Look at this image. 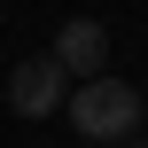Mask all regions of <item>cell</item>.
Returning <instances> with one entry per match:
<instances>
[{
	"label": "cell",
	"mask_w": 148,
	"mask_h": 148,
	"mask_svg": "<svg viewBox=\"0 0 148 148\" xmlns=\"http://www.w3.org/2000/svg\"><path fill=\"white\" fill-rule=\"evenodd\" d=\"M70 125L86 133V140H133L140 133V86H125V78H86V86H70Z\"/></svg>",
	"instance_id": "1"
},
{
	"label": "cell",
	"mask_w": 148,
	"mask_h": 148,
	"mask_svg": "<svg viewBox=\"0 0 148 148\" xmlns=\"http://www.w3.org/2000/svg\"><path fill=\"white\" fill-rule=\"evenodd\" d=\"M62 101H70V78L55 70V55H31V62L8 70V109L16 117H55Z\"/></svg>",
	"instance_id": "2"
},
{
	"label": "cell",
	"mask_w": 148,
	"mask_h": 148,
	"mask_svg": "<svg viewBox=\"0 0 148 148\" xmlns=\"http://www.w3.org/2000/svg\"><path fill=\"white\" fill-rule=\"evenodd\" d=\"M140 148H148V133H140Z\"/></svg>",
	"instance_id": "4"
},
{
	"label": "cell",
	"mask_w": 148,
	"mask_h": 148,
	"mask_svg": "<svg viewBox=\"0 0 148 148\" xmlns=\"http://www.w3.org/2000/svg\"><path fill=\"white\" fill-rule=\"evenodd\" d=\"M47 55H55V70H62V78H78V86H86V78H101V70H109V31H101L94 16H70V23L55 31V47H47Z\"/></svg>",
	"instance_id": "3"
}]
</instances>
